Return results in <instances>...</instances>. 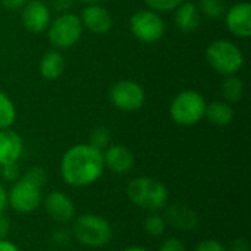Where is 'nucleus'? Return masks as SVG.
<instances>
[{"label": "nucleus", "mask_w": 251, "mask_h": 251, "mask_svg": "<svg viewBox=\"0 0 251 251\" xmlns=\"http://www.w3.org/2000/svg\"><path fill=\"white\" fill-rule=\"evenodd\" d=\"M59 171L66 185L72 188L91 187L106 171L103 151L88 143L75 144L63 153Z\"/></svg>", "instance_id": "f257e3e1"}, {"label": "nucleus", "mask_w": 251, "mask_h": 251, "mask_svg": "<svg viewBox=\"0 0 251 251\" xmlns=\"http://www.w3.org/2000/svg\"><path fill=\"white\" fill-rule=\"evenodd\" d=\"M72 238L87 249H103L113 238L112 224L97 213H84L75 216L71 222Z\"/></svg>", "instance_id": "f03ea898"}, {"label": "nucleus", "mask_w": 251, "mask_h": 251, "mask_svg": "<svg viewBox=\"0 0 251 251\" xmlns=\"http://www.w3.org/2000/svg\"><path fill=\"white\" fill-rule=\"evenodd\" d=\"M128 200L144 212H160L169 203V190L151 176H137L126 185Z\"/></svg>", "instance_id": "7ed1b4c3"}, {"label": "nucleus", "mask_w": 251, "mask_h": 251, "mask_svg": "<svg viewBox=\"0 0 251 251\" xmlns=\"http://www.w3.org/2000/svg\"><path fill=\"white\" fill-rule=\"evenodd\" d=\"M209 66L219 75H237L244 66L243 50L229 40H215L206 49Z\"/></svg>", "instance_id": "20e7f679"}, {"label": "nucleus", "mask_w": 251, "mask_h": 251, "mask_svg": "<svg viewBox=\"0 0 251 251\" xmlns=\"http://www.w3.org/2000/svg\"><path fill=\"white\" fill-rule=\"evenodd\" d=\"M206 104L201 93L196 90H184L172 99L169 115L179 126H194L204 119Z\"/></svg>", "instance_id": "39448f33"}, {"label": "nucleus", "mask_w": 251, "mask_h": 251, "mask_svg": "<svg viewBox=\"0 0 251 251\" xmlns=\"http://www.w3.org/2000/svg\"><path fill=\"white\" fill-rule=\"evenodd\" d=\"M82 32L84 26L79 16L72 12H66L59 13L51 19L47 28V38L56 50H68L81 40Z\"/></svg>", "instance_id": "423d86ee"}, {"label": "nucleus", "mask_w": 251, "mask_h": 251, "mask_svg": "<svg viewBox=\"0 0 251 251\" xmlns=\"http://www.w3.org/2000/svg\"><path fill=\"white\" fill-rule=\"evenodd\" d=\"M129 31L138 41L153 44L163 38L166 25L160 13L150 9H140L129 18Z\"/></svg>", "instance_id": "0eeeda50"}, {"label": "nucleus", "mask_w": 251, "mask_h": 251, "mask_svg": "<svg viewBox=\"0 0 251 251\" xmlns=\"http://www.w3.org/2000/svg\"><path fill=\"white\" fill-rule=\"evenodd\" d=\"M43 188L24 179L22 176L12 182L7 190V207L21 215H29L40 209L43 203Z\"/></svg>", "instance_id": "6e6552de"}, {"label": "nucleus", "mask_w": 251, "mask_h": 251, "mask_svg": "<svg viewBox=\"0 0 251 251\" xmlns=\"http://www.w3.org/2000/svg\"><path fill=\"white\" fill-rule=\"evenodd\" d=\"M109 99L121 112H137L146 103V91L132 79H121L109 90Z\"/></svg>", "instance_id": "1a4fd4ad"}, {"label": "nucleus", "mask_w": 251, "mask_h": 251, "mask_svg": "<svg viewBox=\"0 0 251 251\" xmlns=\"http://www.w3.org/2000/svg\"><path fill=\"white\" fill-rule=\"evenodd\" d=\"M41 206L46 215L57 225H68L76 216V206L74 200L63 191L54 190L43 197Z\"/></svg>", "instance_id": "9d476101"}, {"label": "nucleus", "mask_w": 251, "mask_h": 251, "mask_svg": "<svg viewBox=\"0 0 251 251\" xmlns=\"http://www.w3.org/2000/svg\"><path fill=\"white\" fill-rule=\"evenodd\" d=\"M21 22L28 32L41 34L51 22V9L43 0H28L21 9Z\"/></svg>", "instance_id": "9b49d317"}, {"label": "nucleus", "mask_w": 251, "mask_h": 251, "mask_svg": "<svg viewBox=\"0 0 251 251\" xmlns=\"http://www.w3.org/2000/svg\"><path fill=\"white\" fill-rule=\"evenodd\" d=\"M225 25L228 31L237 38L247 40L251 35V4L240 1L225 12Z\"/></svg>", "instance_id": "f8f14e48"}, {"label": "nucleus", "mask_w": 251, "mask_h": 251, "mask_svg": "<svg viewBox=\"0 0 251 251\" xmlns=\"http://www.w3.org/2000/svg\"><path fill=\"white\" fill-rule=\"evenodd\" d=\"M103 160L104 168L116 175H126L135 166L134 151L122 144H110L103 150Z\"/></svg>", "instance_id": "ddd939ff"}, {"label": "nucleus", "mask_w": 251, "mask_h": 251, "mask_svg": "<svg viewBox=\"0 0 251 251\" xmlns=\"http://www.w3.org/2000/svg\"><path fill=\"white\" fill-rule=\"evenodd\" d=\"M79 19L84 29H88L97 35L107 34L113 26V18L110 12L101 4H87L81 12Z\"/></svg>", "instance_id": "4468645a"}, {"label": "nucleus", "mask_w": 251, "mask_h": 251, "mask_svg": "<svg viewBox=\"0 0 251 251\" xmlns=\"http://www.w3.org/2000/svg\"><path fill=\"white\" fill-rule=\"evenodd\" d=\"M165 219L166 224L174 226L178 231H184V232H190L194 231L199 226L200 218L197 215V212L190 207L188 204L184 203H174L165 207Z\"/></svg>", "instance_id": "2eb2a0df"}, {"label": "nucleus", "mask_w": 251, "mask_h": 251, "mask_svg": "<svg viewBox=\"0 0 251 251\" xmlns=\"http://www.w3.org/2000/svg\"><path fill=\"white\" fill-rule=\"evenodd\" d=\"M22 153H24L22 137L10 128L0 129V166L9 163H18Z\"/></svg>", "instance_id": "dca6fc26"}, {"label": "nucleus", "mask_w": 251, "mask_h": 251, "mask_svg": "<svg viewBox=\"0 0 251 251\" xmlns=\"http://www.w3.org/2000/svg\"><path fill=\"white\" fill-rule=\"evenodd\" d=\"M174 21L176 28L184 34L196 31L201 22V13L199 10V6L193 1H182L174 10Z\"/></svg>", "instance_id": "f3484780"}, {"label": "nucleus", "mask_w": 251, "mask_h": 251, "mask_svg": "<svg viewBox=\"0 0 251 251\" xmlns=\"http://www.w3.org/2000/svg\"><path fill=\"white\" fill-rule=\"evenodd\" d=\"M65 57L59 50H49L43 54L38 63L40 75L44 79L54 81L59 79L65 72Z\"/></svg>", "instance_id": "a211bd4d"}, {"label": "nucleus", "mask_w": 251, "mask_h": 251, "mask_svg": "<svg viewBox=\"0 0 251 251\" xmlns=\"http://www.w3.org/2000/svg\"><path fill=\"white\" fill-rule=\"evenodd\" d=\"M204 119L213 126H228L234 119V109L225 100H216L206 104Z\"/></svg>", "instance_id": "6ab92c4d"}, {"label": "nucleus", "mask_w": 251, "mask_h": 251, "mask_svg": "<svg viewBox=\"0 0 251 251\" xmlns=\"http://www.w3.org/2000/svg\"><path fill=\"white\" fill-rule=\"evenodd\" d=\"M222 96L226 103H237L244 97V82L237 75L225 76L222 82Z\"/></svg>", "instance_id": "aec40b11"}, {"label": "nucleus", "mask_w": 251, "mask_h": 251, "mask_svg": "<svg viewBox=\"0 0 251 251\" xmlns=\"http://www.w3.org/2000/svg\"><path fill=\"white\" fill-rule=\"evenodd\" d=\"M166 219L159 212H150L149 216H146L143 221V229L151 238H160L166 232Z\"/></svg>", "instance_id": "412c9836"}, {"label": "nucleus", "mask_w": 251, "mask_h": 251, "mask_svg": "<svg viewBox=\"0 0 251 251\" xmlns=\"http://www.w3.org/2000/svg\"><path fill=\"white\" fill-rule=\"evenodd\" d=\"M16 107L12 101V99L0 91V129L12 128V125L16 121Z\"/></svg>", "instance_id": "4be33fe9"}, {"label": "nucleus", "mask_w": 251, "mask_h": 251, "mask_svg": "<svg viewBox=\"0 0 251 251\" xmlns=\"http://www.w3.org/2000/svg\"><path fill=\"white\" fill-rule=\"evenodd\" d=\"M197 6L200 13L209 19H219L226 12V6L224 0H200Z\"/></svg>", "instance_id": "5701e85b"}, {"label": "nucleus", "mask_w": 251, "mask_h": 251, "mask_svg": "<svg viewBox=\"0 0 251 251\" xmlns=\"http://www.w3.org/2000/svg\"><path fill=\"white\" fill-rule=\"evenodd\" d=\"M112 143V132L107 126L100 125L96 126L91 132H90V138H88V144L99 149V150H106Z\"/></svg>", "instance_id": "b1692460"}, {"label": "nucleus", "mask_w": 251, "mask_h": 251, "mask_svg": "<svg viewBox=\"0 0 251 251\" xmlns=\"http://www.w3.org/2000/svg\"><path fill=\"white\" fill-rule=\"evenodd\" d=\"M72 232L71 228H66V225H59L57 228H54L50 234V243L57 247V249H63L68 247L72 241Z\"/></svg>", "instance_id": "393cba45"}, {"label": "nucleus", "mask_w": 251, "mask_h": 251, "mask_svg": "<svg viewBox=\"0 0 251 251\" xmlns=\"http://www.w3.org/2000/svg\"><path fill=\"white\" fill-rule=\"evenodd\" d=\"M144 1L150 10L157 13H166V12H174L185 0H144Z\"/></svg>", "instance_id": "a878e982"}, {"label": "nucleus", "mask_w": 251, "mask_h": 251, "mask_svg": "<svg viewBox=\"0 0 251 251\" xmlns=\"http://www.w3.org/2000/svg\"><path fill=\"white\" fill-rule=\"evenodd\" d=\"M21 176L24 179H26V181L38 185V187H41V188H44V185L47 182V174H46V171L41 166H31L26 171H24V174Z\"/></svg>", "instance_id": "bb28decb"}, {"label": "nucleus", "mask_w": 251, "mask_h": 251, "mask_svg": "<svg viewBox=\"0 0 251 251\" xmlns=\"http://www.w3.org/2000/svg\"><path fill=\"white\" fill-rule=\"evenodd\" d=\"M1 168V178L6 181V182H15L21 178L22 172H21V168L18 163H9V165H3L0 166Z\"/></svg>", "instance_id": "cd10ccee"}, {"label": "nucleus", "mask_w": 251, "mask_h": 251, "mask_svg": "<svg viewBox=\"0 0 251 251\" xmlns=\"http://www.w3.org/2000/svg\"><path fill=\"white\" fill-rule=\"evenodd\" d=\"M196 251H228V247L219 240L207 238V240H203L197 244Z\"/></svg>", "instance_id": "c85d7f7f"}, {"label": "nucleus", "mask_w": 251, "mask_h": 251, "mask_svg": "<svg viewBox=\"0 0 251 251\" xmlns=\"http://www.w3.org/2000/svg\"><path fill=\"white\" fill-rule=\"evenodd\" d=\"M157 251H187V247L178 237H169L160 243Z\"/></svg>", "instance_id": "c756f323"}, {"label": "nucleus", "mask_w": 251, "mask_h": 251, "mask_svg": "<svg viewBox=\"0 0 251 251\" xmlns=\"http://www.w3.org/2000/svg\"><path fill=\"white\" fill-rule=\"evenodd\" d=\"M72 6H74V0H53L51 1V9L57 13L71 12Z\"/></svg>", "instance_id": "7c9ffc66"}, {"label": "nucleus", "mask_w": 251, "mask_h": 251, "mask_svg": "<svg viewBox=\"0 0 251 251\" xmlns=\"http://www.w3.org/2000/svg\"><path fill=\"white\" fill-rule=\"evenodd\" d=\"M28 0H0L1 6L9 10V12H16V10H21L25 4H26Z\"/></svg>", "instance_id": "2f4dec72"}, {"label": "nucleus", "mask_w": 251, "mask_h": 251, "mask_svg": "<svg viewBox=\"0 0 251 251\" xmlns=\"http://www.w3.org/2000/svg\"><path fill=\"white\" fill-rule=\"evenodd\" d=\"M10 219L4 215V213H0V240H4L9 237L10 234Z\"/></svg>", "instance_id": "473e14b6"}, {"label": "nucleus", "mask_w": 251, "mask_h": 251, "mask_svg": "<svg viewBox=\"0 0 251 251\" xmlns=\"http://www.w3.org/2000/svg\"><path fill=\"white\" fill-rule=\"evenodd\" d=\"M228 251H250V244L246 238H235L228 247Z\"/></svg>", "instance_id": "72a5a7b5"}, {"label": "nucleus", "mask_w": 251, "mask_h": 251, "mask_svg": "<svg viewBox=\"0 0 251 251\" xmlns=\"http://www.w3.org/2000/svg\"><path fill=\"white\" fill-rule=\"evenodd\" d=\"M7 209V190L0 182V213H4Z\"/></svg>", "instance_id": "f704fd0d"}, {"label": "nucleus", "mask_w": 251, "mask_h": 251, "mask_svg": "<svg viewBox=\"0 0 251 251\" xmlns=\"http://www.w3.org/2000/svg\"><path fill=\"white\" fill-rule=\"evenodd\" d=\"M0 251H21V249L9 238L0 240Z\"/></svg>", "instance_id": "c9c22d12"}, {"label": "nucleus", "mask_w": 251, "mask_h": 251, "mask_svg": "<svg viewBox=\"0 0 251 251\" xmlns=\"http://www.w3.org/2000/svg\"><path fill=\"white\" fill-rule=\"evenodd\" d=\"M121 251H150L149 249L143 247V246H129V247H125L124 250Z\"/></svg>", "instance_id": "e433bc0d"}, {"label": "nucleus", "mask_w": 251, "mask_h": 251, "mask_svg": "<svg viewBox=\"0 0 251 251\" xmlns=\"http://www.w3.org/2000/svg\"><path fill=\"white\" fill-rule=\"evenodd\" d=\"M78 1H81L84 4H101L104 0H78Z\"/></svg>", "instance_id": "4c0bfd02"}, {"label": "nucleus", "mask_w": 251, "mask_h": 251, "mask_svg": "<svg viewBox=\"0 0 251 251\" xmlns=\"http://www.w3.org/2000/svg\"><path fill=\"white\" fill-rule=\"evenodd\" d=\"M72 251H84V250H72Z\"/></svg>", "instance_id": "58836bf2"}]
</instances>
